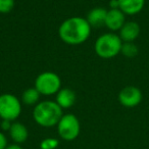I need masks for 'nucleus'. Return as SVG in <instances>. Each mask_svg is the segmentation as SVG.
Here are the masks:
<instances>
[{
    "label": "nucleus",
    "mask_w": 149,
    "mask_h": 149,
    "mask_svg": "<svg viewBox=\"0 0 149 149\" xmlns=\"http://www.w3.org/2000/svg\"><path fill=\"white\" fill-rule=\"evenodd\" d=\"M91 29L92 27L85 17H72L60 24L58 36L68 45H80L89 39Z\"/></svg>",
    "instance_id": "obj_1"
},
{
    "label": "nucleus",
    "mask_w": 149,
    "mask_h": 149,
    "mask_svg": "<svg viewBox=\"0 0 149 149\" xmlns=\"http://www.w3.org/2000/svg\"><path fill=\"white\" fill-rule=\"evenodd\" d=\"M62 116V108L53 100L40 101L33 110L34 120L43 128L57 126Z\"/></svg>",
    "instance_id": "obj_2"
},
{
    "label": "nucleus",
    "mask_w": 149,
    "mask_h": 149,
    "mask_svg": "<svg viewBox=\"0 0 149 149\" xmlns=\"http://www.w3.org/2000/svg\"><path fill=\"white\" fill-rule=\"evenodd\" d=\"M123 41L116 33H105L97 38L94 44L95 53L103 59H110L120 53Z\"/></svg>",
    "instance_id": "obj_3"
},
{
    "label": "nucleus",
    "mask_w": 149,
    "mask_h": 149,
    "mask_svg": "<svg viewBox=\"0 0 149 149\" xmlns=\"http://www.w3.org/2000/svg\"><path fill=\"white\" fill-rule=\"evenodd\" d=\"M34 87L38 90V92L41 95H56V93L62 88L61 80H60L59 76L55 72H43L37 76Z\"/></svg>",
    "instance_id": "obj_4"
},
{
    "label": "nucleus",
    "mask_w": 149,
    "mask_h": 149,
    "mask_svg": "<svg viewBox=\"0 0 149 149\" xmlns=\"http://www.w3.org/2000/svg\"><path fill=\"white\" fill-rule=\"evenodd\" d=\"M22 112V101L15 95L4 93L0 95V118L2 120H15Z\"/></svg>",
    "instance_id": "obj_5"
},
{
    "label": "nucleus",
    "mask_w": 149,
    "mask_h": 149,
    "mask_svg": "<svg viewBox=\"0 0 149 149\" xmlns=\"http://www.w3.org/2000/svg\"><path fill=\"white\" fill-rule=\"evenodd\" d=\"M57 131L60 138L63 140H74L79 136L81 131V124L79 118L72 113L63 114L57 124Z\"/></svg>",
    "instance_id": "obj_6"
},
{
    "label": "nucleus",
    "mask_w": 149,
    "mask_h": 149,
    "mask_svg": "<svg viewBox=\"0 0 149 149\" xmlns=\"http://www.w3.org/2000/svg\"><path fill=\"white\" fill-rule=\"evenodd\" d=\"M142 98L143 95L141 90L135 86H127L123 88L118 96L120 103L128 108H133L139 105L142 101Z\"/></svg>",
    "instance_id": "obj_7"
},
{
    "label": "nucleus",
    "mask_w": 149,
    "mask_h": 149,
    "mask_svg": "<svg viewBox=\"0 0 149 149\" xmlns=\"http://www.w3.org/2000/svg\"><path fill=\"white\" fill-rule=\"evenodd\" d=\"M126 23V15L120 8L108 9L105 19V27L112 32L120 31Z\"/></svg>",
    "instance_id": "obj_8"
},
{
    "label": "nucleus",
    "mask_w": 149,
    "mask_h": 149,
    "mask_svg": "<svg viewBox=\"0 0 149 149\" xmlns=\"http://www.w3.org/2000/svg\"><path fill=\"white\" fill-rule=\"evenodd\" d=\"M140 26L136 22H126L118 31V36L123 42H134L140 35Z\"/></svg>",
    "instance_id": "obj_9"
},
{
    "label": "nucleus",
    "mask_w": 149,
    "mask_h": 149,
    "mask_svg": "<svg viewBox=\"0 0 149 149\" xmlns=\"http://www.w3.org/2000/svg\"><path fill=\"white\" fill-rule=\"evenodd\" d=\"M54 101L62 109H68V108L72 107L76 102V93L70 88H61L56 93Z\"/></svg>",
    "instance_id": "obj_10"
},
{
    "label": "nucleus",
    "mask_w": 149,
    "mask_h": 149,
    "mask_svg": "<svg viewBox=\"0 0 149 149\" xmlns=\"http://www.w3.org/2000/svg\"><path fill=\"white\" fill-rule=\"evenodd\" d=\"M107 10L103 7H94L87 13L85 17L92 28H99L105 25Z\"/></svg>",
    "instance_id": "obj_11"
},
{
    "label": "nucleus",
    "mask_w": 149,
    "mask_h": 149,
    "mask_svg": "<svg viewBox=\"0 0 149 149\" xmlns=\"http://www.w3.org/2000/svg\"><path fill=\"white\" fill-rule=\"evenodd\" d=\"M146 0H118L120 9L128 15H134L143 9Z\"/></svg>",
    "instance_id": "obj_12"
},
{
    "label": "nucleus",
    "mask_w": 149,
    "mask_h": 149,
    "mask_svg": "<svg viewBox=\"0 0 149 149\" xmlns=\"http://www.w3.org/2000/svg\"><path fill=\"white\" fill-rule=\"evenodd\" d=\"M8 132L13 141L17 144H22V143L26 142L28 136H29L27 127L19 122H13Z\"/></svg>",
    "instance_id": "obj_13"
},
{
    "label": "nucleus",
    "mask_w": 149,
    "mask_h": 149,
    "mask_svg": "<svg viewBox=\"0 0 149 149\" xmlns=\"http://www.w3.org/2000/svg\"><path fill=\"white\" fill-rule=\"evenodd\" d=\"M41 94L38 92L35 87L27 88L22 94V102L26 105H36L39 103Z\"/></svg>",
    "instance_id": "obj_14"
},
{
    "label": "nucleus",
    "mask_w": 149,
    "mask_h": 149,
    "mask_svg": "<svg viewBox=\"0 0 149 149\" xmlns=\"http://www.w3.org/2000/svg\"><path fill=\"white\" fill-rule=\"evenodd\" d=\"M138 52H139L138 47L135 45L134 42H123L120 53L124 56L129 58H133L135 56H137Z\"/></svg>",
    "instance_id": "obj_15"
},
{
    "label": "nucleus",
    "mask_w": 149,
    "mask_h": 149,
    "mask_svg": "<svg viewBox=\"0 0 149 149\" xmlns=\"http://www.w3.org/2000/svg\"><path fill=\"white\" fill-rule=\"evenodd\" d=\"M58 144H59V142H58L57 139L45 138L40 143V148L41 149H55L58 147Z\"/></svg>",
    "instance_id": "obj_16"
},
{
    "label": "nucleus",
    "mask_w": 149,
    "mask_h": 149,
    "mask_svg": "<svg viewBox=\"0 0 149 149\" xmlns=\"http://www.w3.org/2000/svg\"><path fill=\"white\" fill-rule=\"evenodd\" d=\"M15 7V0H0V13H8Z\"/></svg>",
    "instance_id": "obj_17"
},
{
    "label": "nucleus",
    "mask_w": 149,
    "mask_h": 149,
    "mask_svg": "<svg viewBox=\"0 0 149 149\" xmlns=\"http://www.w3.org/2000/svg\"><path fill=\"white\" fill-rule=\"evenodd\" d=\"M7 147V139L3 133L0 132V149H5Z\"/></svg>",
    "instance_id": "obj_18"
},
{
    "label": "nucleus",
    "mask_w": 149,
    "mask_h": 149,
    "mask_svg": "<svg viewBox=\"0 0 149 149\" xmlns=\"http://www.w3.org/2000/svg\"><path fill=\"white\" fill-rule=\"evenodd\" d=\"M11 125H13V122H10V120H2V122H1V128H2L3 131H9Z\"/></svg>",
    "instance_id": "obj_19"
},
{
    "label": "nucleus",
    "mask_w": 149,
    "mask_h": 149,
    "mask_svg": "<svg viewBox=\"0 0 149 149\" xmlns=\"http://www.w3.org/2000/svg\"><path fill=\"white\" fill-rule=\"evenodd\" d=\"M109 9H116L120 8V3H118V0H110L109 1Z\"/></svg>",
    "instance_id": "obj_20"
},
{
    "label": "nucleus",
    "mask_w": 149,
    "mask_h": 149,
    "mask_svg": "<svg viewBox=\"0 0 149 149\" xmlns=\"http://www.w3.org/2000/svg\"><path fill=\"white\" fill-rule=\"evenodd\" d=\"M5 149H23V148H22V146L19 144H17V143H15V144L7 145V147Z\"/></svg>",
    "instance_id": "obj_21"
}]
</instances>
